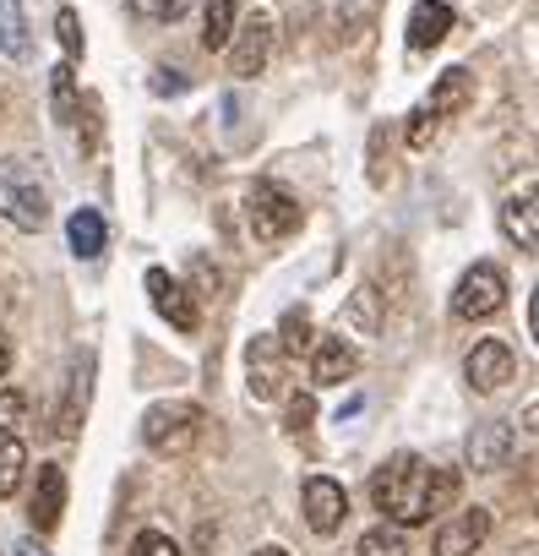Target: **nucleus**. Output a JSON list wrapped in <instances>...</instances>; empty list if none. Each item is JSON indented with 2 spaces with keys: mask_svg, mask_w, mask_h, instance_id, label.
Instances as JSON below:
<instances>
[{
  "mask_svg": "<svg viewBox=\"0 0 539 556\" xmlns=\"http://www.w3.org/2000/svg\"><path fill=\"white\" fill-rule=\"evenodd\" d=\"M371 502L376 513H387V523L414 529L431 518V469L420 453H393L376 475H371Z\"/></svg>",
  "mask_w": 539,
  "mask_h": 556,
  "instance_id": "nucleus-1",
  "label": "nucleus"
},
{
  "mask_svg": "<svg viewBox=\"0 0 539 556\" xmlns=\"http://www.w3.org/2000/svg\"><path fill=\"white\" fill-rule=\"evenodd\" d=\"M0 218L28 229V235L50 224V186H44L39 164L23 159V153L0 159Z\"/></svg>",
  "mask_w": 539,
  "mask_h": 556,
  "instance_id": "nucleus-2",
  "label": "nucleus"
},
{
  "mask_svg": "<svg viewBox=\"0 0 539 556\" xmlns=\"http://www.w3.org/2000/svg\"><path fill=\"white\" fill-rule=\"evenodd\" d=\"M196 437H202V409H196V404H185V399L153 404V409L142 415V442H147L153 453H164V458L191 453V447H196Z\"/></svg>",
  "mask_w": 539,
  "mask_h": 556,
  "instance_id": "nucleus-3",
  "label": "nucleus"
},
{
  "mask_svg": "<svg viewBox=\"0 0 539 556\" xmlns=\"http://www.w3.org/2000/svg\"><path fill=\"white\" fill-rule=\"evenodd\" d=\"M245 218H251V235H256V240H284V235H295V229L306 224V207H300L284 186L256 180L251 197H245Z\"/></svg>",
  "mask_w": 539,
  "mask_h": 556,
  "instance_id": "nucleus-4",
  "label": "nucleus"
},
{
  "mask_svg": "<svg viewBox=\"0 0 539 556\" xmlns=\"http://www.w3.org/2000/svg\"><path fill=\"white\" fill-rule=\"evenodd\" d=\"M506 306V273L496 262H474L463 278H458V295H452V312L463 323H485Z\"/></svg>",
  "mask_w": 539,
  "mask_h": 556,
  "instance_id": "nucleus-5",
  "label": "nucleus"
},
{
  "mask_svg": "<svg viewBox=\"0 0 539 556\" xmlns=\"http://www.w3.org/2000/svg\"><path fill=\"white\" fill-rule=\"evenodd\" d=\"M223 50H229V72H234V77H261L267 55H273V17H267V12H251L245 28L229 34Z\"/></svg>",
  "mask_w": 539,
  "mask_h": 556,
  "instance_id": "nucleus-6",
  "label": "nucleus"
},
{
  "mask_svg": "<svg viewBox=\"0 0 539 556\" xmlns=\"http://www.w3.org/2000/svg\"><path fill=\"white\" fill-rule=\"evenodd\" d=\"M512 371H517V355H512L506 339H479V344L469 350V361H463V377H469L474 393H496V388H506Z\"/></svg>",
  "mask_w": 539,
  "mask_h": 556,
  "instance_id": "nucleus-7",
  "label": "nucleus"
},
{
  "mask_svg": "<svg viewBox=\"0 0 539 556\" xmlns=\"http://www.w3.org/2000/svg\"><path fill=\"white\" fill-rule=\"evenodd\" d=\"M306 523H311V534H338L344 529V518H349V491L333 480V475H311L306 480Z\"/></svg>",
  "mask_w": 539,
  "mask_h": 556,
  "instance_id": "nucleus-8",
  "label": "nucleus"
},
{
  "mask_svg": "<svg viewBox=\"0 0 539 556\" xmlns=\"http://www.w3.org/2000/svg\"><path fill=\"white\" fill-rule=\"evenodd\" d=\"M147 295H153V312L169 323V328H180V333H196V323H202V312H196V301H191V290L180 285V278H169L164 267H147Z\"/></svg>",
  "mask_w": 539,
  "mask_h": 556,
  "instance_id": "nucleus-9",
  "label": "nucleus"
},
{
  "mask_svg": "<svg viewBox=\"0 0 539 556\" xmlns=\"http://www.w3.org/2000/svg\"><path fill=\"white\" fill-rule=\"evenodd\" d=\"M485 534H490V507H458V513L436 529L431 551H436V556H474V551L485 545Z\"/></svg>",
  "mask_w": 539,
  "mask_h": 556,
  "instance_id": "nucleus-10",
  "label": "nucleus"
},
{
  "mask_svg": "<svg viewBox=\"0 0 539 556\" xmlns=\"http://www.w3.org/2000/svg\"><path fill=\"white\" fill-rule=\"evenodd\" d=\"M245 366H251V399H256V404H267V399L284 393V344H279L273 333L251 339Z\"/></svg>",
  "mask_w": 539,
  "mask_h": 556,
  "instance_id": "nucleus-11",
  "label": "nucleus"
},
{
  "mask_svg": "<svg viewBox=\"0 0 539 556\" xmlns=\"http://www.w3.org/2000/svg\"><path fill=\"white\" fill-rule=\"evenodd\" d=\"M355 371H360V350H355L344 333L311 339V382H317V388H344Z\"/></svg>",
  "mask_w": 539,
  "mask_h": 556,
  "instance_id": "nucleus-12",
  "label": "nucleus"
},
{
  "mask_svg": "<svg viewBox=\"0 0 539 556\" xmlns=\"http://www.w3.org/2000/svg\"><path fill=\"white\" fill-rule=\"evenodd\" d=\"M512 447H517L512 426H506V420H485V426H474V431H469V469H474V475L506 469Z\"/></svg>",
  "mask_w": 539,
  "mask_h": 556,
  "instance_id": "nucleus-13",
  "label": "nucleus"
},
{
  "mask_svg": "<svg viewBox=\"0 0 539 556\" xmlns=\"http://www.w3.org/2000/svg\"><path fill=\"white\" fill-rule=\"evenodd\" d=\"M28 518H34V529H39V534H50V529L66 518V469H61V464H39Z\"/></svg>",
  "mask_w": 539,
  "mask_h": 556,
  "instance_id": "nucleus-14",
  "label": "nucleus"
},
{
  "mask_svg": "<svg viewBox=\"0 0 539 556\" xmlns=\"http://www.w3.org/2000/svg\"><path fill=\"white\" fill-rule=\"evenodd\" d=\"M452 34V7L447 0H420L409 12V50H436Z\"/></svg>",
  "mask_w": 539,
  "mask_h": 556,
  "instance_id": "nucleus-15",
  "label": "nucleus"
},
{
  "mask_svg": "<svg viewBox=\"0 0 539 556\" xmlns=\"http://www.w3.org/2000/svg\"><path fill=\"white\" fill-rule=\"evenodd\" d=\"M501 229H506V240H517V251H539V207H534V191L501 202Z\"/></svg>",
  "mask_w": 539,
  "mask_h": 556,
  "instance_id": "nucleus-16",
  "label": "nucleus"
},
{
  "mask_svg": "<svg viewBox=\"0 0 539 556\" xmlns=\"http://www.w3.org/2000/svg\"><path fill=\"white\" fill-rule=\"evenodd\" d=\"M66 240H72V251H77L82 262L104 256V245H110V224H104V213H99V207H77V213L66 218Z\"/></svg>",
  "mask_w": 539,
  "mask_h": 556,
  "instance_id": "nucleus-17",
  "label": "nucleus"
},
{
  "mask_svg": "<svg viewBox=\"0 0 539 556\" xmlns=\"http://www.w3.org/2000/svg\"><path fill=\"white\" fill-rule=\"evenodd\" d=\"M0 55H7V61H28V55H34L23 0H0Z\"/></svg>",
  "mask_w": 539,
  "mask_h": 556,
  "instance_id": "nucleus-18",
  "label": "nucleus"
},
{
  "mask_svg": "<svg viewBox=\"0 0 539 556\" xmlns=\"http://www.w3.org/2000/svg\"><path fill=\"white\" fill-rule=\"evenodd\" d=\"M469 93H474V77L463 72V66H447L441 72V83L431 88V99H425V110L441 121V115H458L463 104H469Z\"/></svg>",
  "mask_w": 539,
  "mask_h": 556,
  "instance_id": "nucleus-19",
  "label": "nucleus"
},
{
  "mask_svg": "<svg viewBox=\"0 0 539 556\" xmlns=\"http://www.w3.org/2000/svg\"><path fill=\"white\" fill-rule=\"evenodd\" d=\"M234 34V0H202V50L218 55Z\"/></svg>",
  "mask_w": 539,
  "mask_h": 556,
  "instance_id": "nucleus-20",
  "label": "nucleus"
},
{
  "mask_svg": "<svg viewBox=\"0 0 539 556\" xmlns=\"http://www.w3.org/2000/svg\"><path fill=\"white\" fill-rule=\"evenodd\" d=\"M77 72H72V61H61L55 72H50V115L66 126V121H77Z\"/></svg>",
  "mask_w": 539,
  "mask_h": 556,
  "instance_id": "nucleus-21",
  "label": "nucleus"
},
{
  "mask_svg": "<svg viewBox=\"0 0 539 556\" xmlns=\"http://www.w3.org/2000/svg\"><path fill=\"white\" fill-rule=\"evenodd\" d=\"M23 475H28V447H23V437H7L0 442V496H17Z\"/></svg>",
  "mask_w": 539,
  "mask_h": 556,
  "instance_id": "nucleus-22",
  "label": "nucleus"
},
{
  "mask_svg": "<svg viewBox=\"0 0 539 556\" xmlns=\"http://www.w3.org/2000/svg\"><path fill=\"white\" fill-rule=\"evenodd\" d=\"M355 556H409V540H403V529H398V523H376V529H365V534H360Z\"/></svg>",
  "mask_w": 539,
  "mask_h": 556,
  "instance_id": "nucleus-23",
  "label": "nucleus"
},
{
  "mask_svg": "<svg viewBox=\"0 0 539 556\" xmlns=\"http://www.w3.org/2000/svg\"><path fill=\"white\" fill-rule=\"evenodd\" d=\"M23 426H28V399L17 388H0V442L17 437Z\"/></svg>",
  "mask_w": 539,
  "mask_h": 556,
  "instance_id": "nucleus-24",
  "label": "nucleus"
},
{
  "mask_svg": "<svg viewBox=\"0 0 539 556\" xmlns=\"http://www.w3.org/2000/svg\"><path fill=\"white\" fill-rule=\"evenodd\" d=\"M126 7L137 17H147V23H180L191 12V0H126Z\"/></svg>",
  "mask_w": 539,
  "mask_h": 556,
  "instance_id": "nucleus-25",
  "label": "nucleus"
},
{
  "mask_svg": "<svg viewBox=\"0 0 539 556\" xmlns=\"http://www.w3.org/2000/svg\"><path fill=\"white\" fill-rule=\"evenodd\" d=\"M273 339L284 344V355H295V350H311V317H306V312H284V328H279Z\"/></svg>",
  "mask_w": 539,
  "mask_h": 556,
  "instance_id": "nucleus-26",
  "label": "nucleus"
},
{
  "mask_svg": "<svg viewBox=\"0 0 539 556\" xmlns=\"http://www.w3.org/2000/svg\"><path fill=\"white\" fill-rule=\"evenodd\" d=\"M82 409H88V382H77L72 377V388H66V409H61V437H77V426H82Z\"/></svg>",
  "mask_w": 539,
  "mask_h": 556,
  "instance_id": "nucleus-27",
  "label": "nucleus"
},
{
  "mask_svg": "<svg viewBox=\"0 0 539 556\" xmlns=\"http://www.w3.org/2000/svg\"><path fill=\"white\" fill-rule=\"evenodd\" d=\"M131 556H180V545H175L164 529H142V534L131 540Z\"/></svg>",
  "mask_w": 539,
  "mask_h": 556,
  "instance_id": "nucleus-28",
  "label": "nucleus"
},
{
  "mask_svg": "<svg viewBox=\"0 0 539 556\" xmlns=\"http://www.w3.org/2000/svg\"><path fill=\"white\" fill-rule=\"evenodd\" d=\"M55 34H61V50H66V61H77V55H82V23H77V12H72V7L55 17Z\"/></svg>",
  "mask_w": 539,
  "mask_h": 556,
  "instance_id": "nucleus-29",
  "label": "nucleus"
},
{
  "mask_svg": "<svg viewBox=\"0 0 539 556\" xmlns=\"http://www.w3.org/2000/svg\"><path fill=\"white\" fill-rule=\"evenodd\" d=\"M458 496V475L452 469H431V513H441Z\"/></svg>",
  "mask_w": 539,
  "mask_h": 556,
  "instance_id": "nucleus-30",
  "label": "nucleus"
},
{
  "mask_svg": "<svg viewBox=\"0 0 539 556\" xmlns=\"http://www.w3.org/2000/svg\"><path fill=\"white\" fill-rule=\"evenodd\" d=\"M317 420V399L311 393H290V431H311Z\"/></svg>",
  "mask_w": 539,
  "mask_h": 556,
  "instance_id": "nucleus-31",
  "label": "nucleus"
},
{
  "mask_svg": "<svg viewBox=\"0 0 539 556\" xmlns=\"http://www.w3.org/2000/svg\"><path fill=\"white\" fill-rule=\"evenodd\" d=\"M431 137H436V115H431V110L420 104V110L409 115V148H425Z\"/></svg>",
  "mask_w": 539,
  "mask_h": 556,
  "instance_id": "nucleus-32",
  "label": "nucleus"
},
{
  "mask_svg": "<svg viewBox=\"0 0 539 556\" xmlns=\"http://www.w3.org/2000/svg\"><path fill=\"white\" fill-rule=\"evenodd\" d=\"M185 88H191V83H185V72H169V66H164V72L153 77V93H158V99H180Z\"/></svg>",
  "mask_w": 539,
  "mask_h": 556,
  "instance_id": "nucleus-33",
  "label": "nucleus"
},
{
  "mask_svg": "<svg viewBox=\"0 0 539 556\" xmlns=\"http://www.w3.org/2000/svg\"><path fill=\"white\" fill-rule=\"evenodd\" d=\"M355 317H360L365 328H376V290H360V295H355Z\"/></svg>",
  "mask_w": 539,
  "mask_h": 556,
  "instance_id": "nucleus-34",
  "label": "nucleus"
},
{
  "mask_svg": "<svg viewBox=\"0 0 539 556\" xmlns=\"http://www.w3.org/2000/svg\"><path fill=\"white\" fill-rule=\"evenodd\" d=\"M191 273H196V285H202V290H207V295H213V290H218V267H207V262H202V256H191Z\"/></svg>",
  "mask_w": 539,
  "mask_h": 556,
  "instance_id": "nucleus-35",
  "label": "nucleus"
},
{
  "mask_svg": "<svg viewBox=\"0 0 539 556\" xmlns=\"http://www.w3.org/2000/svg\"><path fill=\"white\" fill-rule=\"evenodd\" d=\"M12 556H50V551H44L39 540H17V551H12Z\"/></svg>",
  "mask_w": 539,
  "mask_h": 556,
  "instance_id": "nucleus-36",
  "label": "nucleus"
},
{
  "mask_svg": "<svg viewBox=\"0 0 539 556\" xmlns=\"http://www.w3.org/2000/svg\"><path fill=\"white\" fill-rule=\"evenodd\" d=\"M7 371H12V339L0 333V377H7Z\"/></svg>",
  "mask_w": 539,
  "mask_h": 556,
  "instance_id": "nucleus-37",
  "label": "nucleus"
},
{
  "mask_svg": "<svg viewBox=\"0 0 539 556\" xmlns=\"http://www.w3.org/2000/svg\"><path fill=\"white\" fill-rule=\"evenodd\" d=\"M256 556H290V551H284V545H261Z\"/></svg>",
  "mask_w": 539,
  "mask_h": 556,
  "instance_id": "nucleus-38",
  "label": "nucleus"
},
{
  "mask_svg": "<svg viewBox=\"0 0 539 556\" xmlns=\"http://www.w3.org/2000/svg\"><path fill=\"white\" fill-rule=\"evenodd\" d=\"M523 556H534V551H523Z\"/></svg>",
  "mask_w": 539,
  "mask_h": 556,
  "instance_id": "nucleus-39",
  "label": "nucleus"
}]
</instances>
